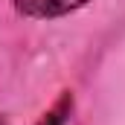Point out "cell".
<instances>
[{
	"mask_svg": "<svg viewBox=\"0 0 125 125\" xmlns=\"http://www.w3.org/2000/svg\"><path fill=\"white\" fill-rule=\"evenodd\" d=\"M15 12L32 18V21H52V18H64L82 6H87L90 0H12Z\"/></svg>",
	"mask_w": 125,
	"mask_h": 125,
	"instance_id": "cell-1",
	"label": "cell"
},
{
	"mask_svg": "<svg viewBox=\"0 0 125 125\" xmlns=\"http://www.w3.org/2000/svg\"><path fill=\"white\" fill-rule=\"evenodd\" d=\"M70 111H73V93L70 90H64L58 96V102L38 119V125H64L67 122V116H70Z\"/></svg>",
	"mask_w": 125,
	"mask_h": 125,
	"instance_id": "cell-2",
	"label": "cell"
},
{
	"mask_svg": "<svg viewBox=\"0 0 125 125\" xmlns=\"http://www.w3.org/2000/svg\"><path fill=\"white\" fill-rule=\"evenodd\" d=\"M0 125H9V119H6V116H0Z\"/></svg>",
	"mask_w": 125,
	"mask_h": 125,
	"instance_id": "cell-3",
	"label": "cell"
}]
</instances>
